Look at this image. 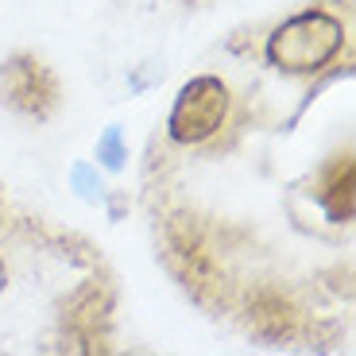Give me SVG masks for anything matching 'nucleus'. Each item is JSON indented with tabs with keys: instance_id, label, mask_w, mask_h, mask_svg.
Segmentation results:
<instances>
[{
	"instance_id": "4",
	"label": "nucleus",
	"mask_w": 356,
	"mask_h": 356,
	"mask_svg": "<svg viewBox=\"0 0 356 356\" xmlns=\"http://www.w3.org/2000/svg\"><path fill=\"white\" fill-rule=\"evenodd\" d=\"M248 314H252V330L267 341H291L298 333V306L271 286L252 298Z\"/></svg>"
},
{
	"instance_id": "5",
	"label": "nucleus",
	"mask_w": 356,
	"mask_h": 356,
	"mask_svg": "<svg viewBox=\"0 0 356 356\" xmlns=\"http://www.w3.org/2000/svg\"><path fill=\"white\" fill-rule=\"evenodd\" d=\"M105 321H108V294L97 283H86L70 298V306H66V325H70L74 337L86 341V348H97L93 345L97 341V325H105Z\"/></svg>"
},
{
	"instance_id": "1",
	"label": "nucleus",
	"mask_w": 356,
	"mask_h": 356,
	"mask_svg": "<svg viewBox=\"0 0 356 356\" xmlns=\"http://www.w3.org/2000/svg\"><path fill=\"white\" fill-rule=\"evenodd\" d=\"M345 47V24L325 8H306L267 35V63L279 74H318Z\"/></svg>"
},
{
	"instance_id": "3",
	"label": "nucleus",
	"mask_w": 356,
	"mask_h": 356,
	"mask_svg": "<svg viewBox=\"0 0 356 356\" xmlns=\"http://www.w3.org/2000/svg\"><path fill=\"white\" fill-rule=\"evenodd\" d=\"M0 101L24 116L47 120L63 105V89L54 70L39 63L35 54H12L8 63H0Z\"/></svg>"
},
{
	"instance_id": "2",
	"label": "nucleus",
	"mask_w": 356,
	"mask_h": 356,
	"mask_svg": "<svg viewBox=\"0 0 356 356\" xmlns=\"http://www.w3.org/2000/svg\"><path fill=\"white\" fill-rule=\"evenodd\" d=\"M229 120V86L213 74L190 78L178 89L175 108L167 116V132L175 143H205L209 136H217Z\"/></svg>"
},
{
	"instance_id": "10",
	"label": "nucleus",
	"mask_w": 356,
	"mask_h": 356,
	"mask_svg": "<svg viewBox=\"0 0 356 356\" xmlns=\"http://www.w3.org/2000/svg\"><path fill=\"white\" fill-rule=\"evenodd\" d=\"M4 283H8V271H4V259H0V291H4Z\"/></svg>"
},
{
	"instance_id": "9",
	"label": "nucleus",
	"mask_w": 356,
	"mask_h": 356,
	"mask_svg": "<svg viewBox=\"0 0 356 356\" xmlns=\"http://www.w3.org/2000/svg\"><path fill=\"white\" fill-rule=\"evenodd\" d=\"M120 213H124V197L116 194V197H113V217H120Z\"/></svg>"
},
{
	"instance_id": "6",
	"label": "nucleus",
	"mask_w": 356,
	"mask_h": 356,
	"mask_svg": "<svg viewBox=\"0 0 356 356\" xmlns=\"http://www.w3.org/2000/svg\"><path fill=\"white\" fill-rule=\"evenodd\" d=\"M353 155H345V159H337L330 167V178H325V190H321V202H325V213H330V221L337 225H348L353 221Z\"/></svg>"
},
{
	"instance_id": "7",
	"label": "nucleus",
	"mask_w": 356,
	"mask_h": 356,
	"mask_svg": "<svg viewBox=\"0 0 356 356\" xmlns=\"http://www.w3.org/2000/svg\"><path fill=\"white\" fill-rule=\"evenodd\" d=\"M128 159V147H124V136H120V128H105V136L97 140V163L105 170H120Z\"/></svg>"
},
{
	"instance_id": "8",
	"label": "nucleus",
	"mask_w": 356,
	"mask_h": 356,
	"mask_svg": "<svg viewBox=\"0 0 356 356\" xmlns=\"http://www.w3.org/2000/svg\"><path fill=\"white\" fill-rule=\"evenodd\" d=\"M70 182H74V190H78L81 202H101V197H105V186H101V178H97V167H89V163H74Z\"/></svg>"
}]
</instances>
